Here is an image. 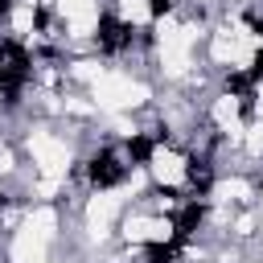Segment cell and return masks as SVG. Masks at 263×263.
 Returning a JSON list of instances; mask_svg holds the SVG:
<instances>
[{
    "instance_id": "6da1fadb",
    "label": "cell",
    "mask_w": 263,
    "mask_h": 263,
    "mask_svg": "<svg viewBox=\"0 0 263 263\" xmlns=\"http://www.w3.org/2000/svg\"><path fill=\"white\" fill-rule=\"evenodd\" d=\"M148 99V86L144 82H132L123 74H103L95 82V103L107 107V111H123V107H136Z\"/></svg>"
},
{
    "instance_id": "7a4b0ae2",
    "label": "cell",
    "mask_w": 263,
    "mask_h": 263,
    "mask_svg": "<svg viewBox=\"0 0 263 263\" xmlns=\"http://www.w3.org/2000/svg\"><path fill=\"white\" fill-rule=\"evenodd\" d=\"M189 41H193V29H181L173 16L160 21V62L168 74H185L189 66Z\"/></svg>"
},
{
    "instance_id": "3957f363",
    "label": "cell",
    "mask_w": 263,
    "mask_h": 263,
    "mask_svg": "<svg viewBox=\"0 0 263 263\" xmlns=\"http://www.w3.org/2000/svg\"><path fill=\"white\" fill-rule=\"evenodd\" d=\"M29 152H33V160L41 164V173H45L49 181H58V177L66 173V164H70L66 144H62V140H53L49 132H33V136H29Z\"/></svg>"
},
{
    "instance_id": "277c9868",
    "label": "cell",
    "mask_w": 263,
    "mask_h": 263,
    "mask_svg": "<svg viewBox=\"0 0 263 263\" xmlns=\"http://www.w3.org/2000/svg\"><path fill=\"white\" fill-rule=\"evenodd\" d=\"M115 210H119V193H99V197L86 205V230H90L95 238H103L107 226H111V218H115Z\"/></svg>"
},
{
    "instance_id": "5b68a950",
    "label": "cell",
    "mask_w": 263,
    "mask_h": 263,
    "mask_svg": "<svg viewBox=\"0 0 263 263\" xmlns=\"http://www.w3.org/2000/svg\"><path fill=\"white\" fill-rule=\"evenodd\" d=\"M152 177L160 185H181L185 181V160L177 152H168V148H156L152 152Z\"/></svg>"
},
{
    "instance_id": "8992f818",
    "label": "cell",
    "mask_w": 263,
    "mask_h": 263,
    "mask_svg": "<svg viewBox=\"0 0 263 263\" xmlns=\"http://www.w3.org/2000/svg\"><path fill=\"white\" fill-rule=\"evenodd\" d=\"M58 4H62L66 21H70V29H74L78 37H86V33L95 29V21H99V12H95V0H58Z\"/></svg>"
},
{
    "instance_id": "52a82bcc",
    "label": "cell",
    "mask_w": 263,
    "mask_h": 263,
    "mask_svg": "<svg viewBox=\"0 0 263 263\" xmlns=\"http://www.w3.org/2000/svg\"><path fill=\"white\" fill-rule=\"evenodd\" d=\"M12 263H45V242L29 230H21L12 238Z\"/></svg>"
},
{
    "instance_id": "ba28073f",
    "label": "cell",
    "mask_w": 263,
    "mask_h": 263,
    "mask_svg": "<svg viewBox=\"0 0 263 263\" xmlns=\"http://www.w3.org/2000/svg\"><path fill=\"white\" fill-rule=\"evenodd\" d=\"M127 238H132V242H144V238L164 242V238H168V222H160V218H132V222H127Z\"/></svg>"
},
{
    "instance_id": "9c48e42d",
    "label": "cell",
    "mask_w": 263,
    "mask_h": 263,
    "mask_svg": "<svg viewBox=\"0 0 263 263\" xmlns=\"http://www.w3.org/2000/svg\"><path fill=\"white\" fill-rule=\"evenodd\" d=\"M214 123H218V127H226V132L238 140V136H242V127H238V99L222 95V99L214 103Z\"/></svg>"
},
{
    "instance_id": "30bf717a",
    "label": "cell",
    "mask_w": 263,
    "mask_h": 263,
    "mask_svg": "<svg viewBox=\"0 0 263 263\" xmlns=\"http://www.w3.org/2000/svg\"><path fill=\"white\" fill-rule=\"evenodd\" d=\"M25 230H29V234H37L41 242H49V238H53V230H58V214H53V210H33V214L25 218Z\"/></svg>"
},
{
    "instance_id": "8fae6325",
    "label": "cell",
    "mask_w": 263,
    "mask_h": 263,
    "mask_svg": "<svg viewBox=\"0 0 263 263\" xmlns=\"http://www.w3.org/2000/svg\"><path fill=\"white\" fill-rule=\"evenodd\" d=\"M119 12H123V21L144 25L148 21V0H119Z\"/></svg>"
},
{
    "instance_id": "7c38bea8",
    "label": "cell",
    "mask_w": 263,
    "mask_h": 263,
    "mask_svg": "<svg viewBox=\"0 0 263 263\" xmlns=\"http://www.w3.org/2000/svg\"><path fill=\"white\" fill-rule=\"evenodd\" d=\"M12 29H16V33H29V29H33V8H29V4L12 8Z\"/></svg>"
},
{
    "instance_id": "4fadbf2b",
    "label": "cell",
    "mask_w": 263,
    "mask_h": 263,
    "mask_svg": "<svg viewBox=\"0 0 263 263\" xmlns=\"http://www.w3.org/2000/svg\"><path fill=\"white\" fill-rule=\"evenodd\" d=\"M251 189H247V181H222L218 185V197H247Z\"/></svg>"
},
{
    "instance_id": "5bb4252c",
    "label": "cell",
    "mask_w": 263,
    "mask_h": 263,
    "mask_svg": "<svg viewBox=\"0 0 263 263\" xmlns=\"http://www.w3.org/2000/svg\"><path fill=\"white\" fill-rule=\"evenodd\" d=\"M247 148H251V152H263V123H255V127L247 132Z\"/></svg>"
},
{
    "instance_id": "9a60e30c",
    "label": "cell",
    "mask_w": 263,
    "mask_h": 263,
    "mask_svg": "<svg viewBox=\"0 0 263 263\" xmlns=\"http://www.w3.org/2000/svg\"><path fill=\"white\" fill-rule=\"evenodd\" d=\"M74 70H78V74H82V78H95V82H99V78H103V70H99V62H78V66H74Z\"/></svg>"
},
{
    "instance_id": "2e32d148",
    "label": "cell",
    "mask_w": 263,
    "mask_h": 263,
    "mask_svg": "<svg viewBox=\"0 0 263 263\" xmlns=\"http://www.w3.org/2000/svg\"><path fill=\"white\" fill-rule=\"evenodd\" d=\"M255 111H259V123H263V90H259V99H255Z\"/></svg>"
}]
</instances>
